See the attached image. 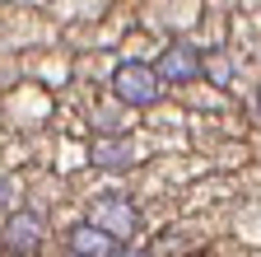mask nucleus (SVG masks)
Wrapping results in <instances>:
<instances>
[{"label":"nucleus","instance_id":"obj_3","mask_svg":"<svg viewBox=\"0 0 261 257\" xmlns=\"http://www.w3.org/2000/svg\"><path fill=\"white\" fill-rule=\"evenodd\" d=\"M93 229H103L108 239H136L140 234V211L130 206L126 197H103L93 201Z\"/></svg>","mask_w":261,"mask_h":257},{"label":"nucleus","instance_id":"obj_6","mask_svg":"<svg viewBox=\"0 0 261 257\" xmlns=\"http://www.w3.org/2000/svg\"><path fill=\"white\" fill-rule=\"evenodd\" d=\"M130 159H136V150H130L126 136H117V141L98 136V141H93V164H103V169H121V164H130Z\"/></svg>","mask_w":261,"mask_h":257},{"label":"nucleus","instance_id":"obj_7","mask_svg":"<svg viewBox=\"0 0 261 257\" xmlns=\"http://www.w3.org/2000/svg\"><path fill=\"white\" fill-rule=\"evenodd\" d=\"M117 257H154V252H145V248H117Z\"/></svg>","mask_w":261,"mask_h":257},{"label":"nucleus","instance_id":"obj_5","mask_svg":"<svg viewBox=\"0 0 261 257\" xmlns=\"http://www.w3.org/2000/svg\"><path fill=\"white\" fill-rule=\"evenodd\" d=\"M70 252L75 257H117V239H108L93 224H80V229H70Z\"/></svg>","mask_w":261,"mask_h":257},{"label":"nucleus","instance_id":"obj_9","mask_svg":"<svg viewBox=\"0 0 261 257\" xmlns=\"http://www.w3.org/2000/svg\"><path fill=\"white\" fill-rule=\"evenodd\" d=\"M256 117H261V94H256Z\"/></svg>","mask_w":261,"mask_h":257},{"label":"nucleus","instance_id":"obj_1","mask_svg":"<svg viewBox=\"0 0 261 257\" xmlns=\"http://www.w3.org/2000/svg\"><path fill=\"white\" fill-rule=\"evenodd\" d=\"M112 94L126 108H154L159 94H163V84H159L154 66H145V61H126V66H117V75H112Z\"/></svg>","mask_w":261,"mask_h":257},{"label":"nucleus","instance_id":"obj_4","mask_svg":"<svg viewBox=\"0 0 261 257\" xmlns=\"http://www.w3.org/2000/svg\"><path fill=\"white\" fill-rule=\"evenodd\" d=\"M5 252H14V257H28V252H38V243H42V220L33 215V211H19V215H10L5 220Z\"/></svg>","mask_w":261,"mask_h":257},{"label":"nucleus","instance_id":"obj_2","mask_svg":"<svg viewBox=\"0 0 261 257\" xmlns=\"http://www.w3.org/2000/svg\"><path fill=\"white\" fill-rule=\"evenodd\" d=\"M154 75H159V84H191V80L205 75V56L191 42H173V47H163Z\"/></svg>","mask_w":261,"mask_h":257},{"label":"nucleus","instance_id":"obj_8","mask_svg":"<svg viewBox=\"0 0 261 257\" xmlns=\"http://www.w3.org/2000/svg\"><path fill=\"white\" fill-rule=\"evenodd\" d=\"M10 192H14V187H10V178H5V173H0V206H5V201H10Z\"/></svg>","mask_w":261,"mask_h":257}]
</instances>
